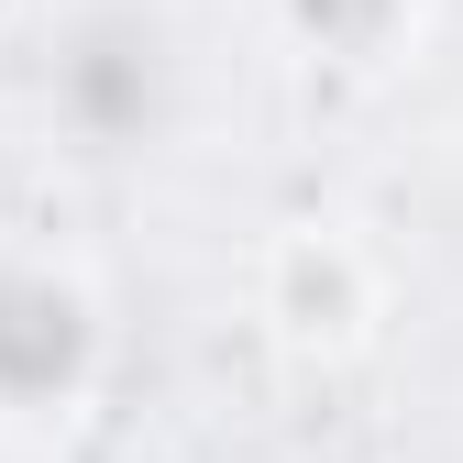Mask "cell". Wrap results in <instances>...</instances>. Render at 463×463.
<instances>
[{"label":"cell","instance_id":"obj_1","mask_svg":"<svg viewBox=\"0 0 463 463\" xmlns=\"http://www.w3.org/2000/svg\"><path fill=\"white\" fill-rule=\"evenodd\" d=\"M44 122L78 155H155L188 122L199 55L165 0H67V23L44 33Z\"/></svg>","mask_w":463,"mask_h":463},{"label":"cell","instance_id":"obj_2","mask_svg":"<svg viewBox=\"0 0 463 463\" xmlns=\"http://www.w3.org/2000/svg\"><path fill=\"white\" fill-rule=\"evenodd\" d=\"M110 375V309L67 254L0 243V430H67Z\"/></svg>","mask_w":463,"mask_h":463},{"label":"cell","instance_id":"obj_3","mask_svg":"<svg viewBox=\"0 0 463 463\" xmlns=\"http://www.w3.org/2000/svg\"><path fill=\"white\" fill-rule=\"evenodd\" d=\"M254 309H265V331L287 354L342 364V354H364L375 320H386V265L342 221H287L265 243V265H254Z\"/></svg>","mask_w":463,"mask_h":463},{"label":"cell","instance_id":"obj_4","mask_svg":"<svg viewBox=\"0 0 463 463\" xmlns=\"http://www.w3.org/2000/svg\"><path fill=\"white\" fill-rule=\"evenodd\" d=\"M276 55H298L320 78H386L409 67L430 33V0H254Z\"/></svg>","mask_w":463,"mask_h":463}]
</instances>
